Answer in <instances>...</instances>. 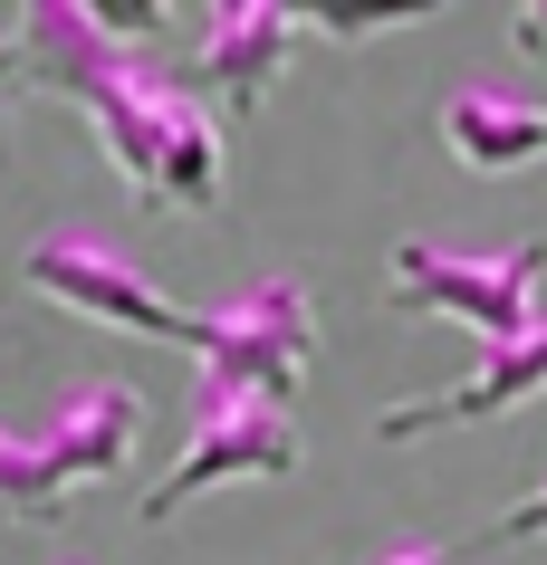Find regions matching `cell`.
<instances>
[{"instance_id": "6da1fadb", "label": "cell", "mask_w": 547, "mask_h": 565, "mask_svg": "<svg viewBox=\"0 0 547 565\" xmlns=\"http://www.w3.org/2000/svg\"><path fill=\"white\" fill-rule=\"evenodd\" d=\"M20 87L67 96L96 125V145L116 163V182L145 211H182L212 221L231 153H221V116L182 87L173 67L145 58V39L164 30V10H77V0H30L20 20Z\"/></svg>"}, {"instance_id": "7a4b0ae2", "label": "cell", "mask_w": 547, "mask_h": 565, "mask_svg": "<svg viewBox=\"0 0 547 565\" xmlns=\"http://www.w3.org/2000/svg\"><path fill=\"white\" fill-rule=\"evenodd\" d=\"M395 298L413 317H452V327H481V345H509L547 317V239H518V249H452V239H403L395 259Z\"/></svg>"}, {"instance_id": "3957f363", "label": "cell", "mask_w": 547, "mask_h": 565, "mask_svg": "<svg viewBox=\"0 0 547 565\" xmlns=\"http://www.w3.org/2000/svg\"><path fill=\"white\" fill-rule=\"evenodd\" d=\"M20 278H30L49 307H67V317H96V327H125V335H145V345H182V355H202V307H173L145 268L116 249V239H96V231L30 239Z\"/></svg>"}, {"instance_id": "277c9868", "label": "cell", "mask_w": 547, "mask_h": 565, "mask_svg": "<svg viewBox=\"0 0 547 565\" xmlns=\"http://www.w3.org/2000/svg\"><path fill=\"white\" fill-rule=\"evenodd\" d=\"M317 355V307H307V278H250L241 298L202 307V384L221 393H260V403H288Z\"/></svg>"}, {"instance_id": "5b68a950", "label": "cell", "mask_w": 547, "mask_h": 565, "mask_svg": "<svg viewBox=\"0 0 547 565\" xmlns=\"http://www.w3.org/2000/svg\"><path fill=\"white\" fill-rule=\"evenodd\" d=\"M288 470H298V422H288V403L202 384V403H192V441H182V460L145 489V518L164 527V518L192 508L202 489H231V479H288Z\"/></svg>"}, {"instance_id": "8992f818", "label": "cell", "mask_w": 547, "mask_h": 565, "mask_svg": "<svg viewBox=\"0 0 547 565\" xmlns=\"http://www.w3.org/2000/svg\"><path fill=\"white\" fill-rule=\"evenodd\" d=\"M307 39V10H278V0H221L202 10V30H192V77H202V106L221 116H260L270 87L288 77V49Z\"/></svg>"}, {"instance_id": "52a82bcc", "label": "cell", "mask_w": 547, "mask_h": 565, "mask_svg": "<svg viewBox=\"0 0 547 565\" xmlns=\"http://www.w3.org/2000/svg\"><path fill=\"white\" fill-rule=\"evenodd\" d=\"M547 393V317L509 345H481V364L461 374V384L423 393V403H385L375 413V441H423V431H452V422H499L518 403H538Z\"/></svg>"}, {"instance_id": "ba28073f", "label": "cell", "mask_w": 547, "mask_h": 565, "mask_svg": "<svg viewBox=\"0 0 547 565\" xmlns=\"http://www.w3.org/2000/svg\"><path fill=\"white\" fill-rule=\"evenodd\" d=\"M30 441H39V460H49V479L77 499V489H96V479H116L125 460H135V441H145V393L116 384V374L67 384V393H59V413L39 422Z\"/></svg>"}, {"instance_id": "9c48e42d", "label": "cell", "mask_w": 547, "mask_h": 565, "mask_svg": "<svg viewBox=\"0 0 547 565\" xmlns=\"http://www.w3.org/2000/svg\"><path fill=\"white\" fill-rule=\"evenodd\" d=\"M442 145L471 173H518V163L547 153V106L509 96V87H461V96H442Z\"/></svg>"}, {"instance_id": "30bf717a", "label": "cell", "mask_w": 547, "mask_h": 565, "mask_svg": "<svg viewBox=\"0 0 547 565\" xmlns=\"http://www.w3.org/2000/svg\"><path fill=\"white\" fill-rule=\"evenodd\" d=\"M518 536H547V479L528 489V499H509L499 518H490V546H518Z\"/></svg>"}, {"instance_id": "8fae6325", "label": "cell", "mask_w": 547, "mask_h": 565, "mask_svg": "<svg viewBox=\"0 0 547 565\" xmlns=\"http://www.w3.org/2000/svg\"><path fill=\"white\" fill-rule=\"evenodd\" d=\"M356 565H461L442 536H395V546H375V556H356Z\"/></svg>"}, {"instance_id": "7c38bea8", "label": "cell", "mask_w": 547, "mask_h": 565, "mask_svg": "<svg viewBox=\"0 0 547 565\" xmlns=\"http://www.w3.org/2000/svg\"><path fill=\"white\" fill-rule=\"evenodd\" d=\"M10 87H20V30L0 20V145H10Z\"/></svg>"}, {"instance_id": "4fadbf2b", "label": "cell", "mask_w": 547, "mask_h": 565, "mask_svg": "<svg viewBox=\"0 0 547 565\" xmlns=\"http://www.w3.org/2000/svg\"><path fill=\"white\" fill-rule=\"evenodd\" d=\"M509 39H518V58H547V0H528V10H518Z\"/></svg>"}]
</instances>
